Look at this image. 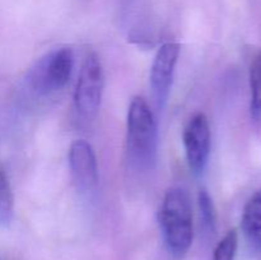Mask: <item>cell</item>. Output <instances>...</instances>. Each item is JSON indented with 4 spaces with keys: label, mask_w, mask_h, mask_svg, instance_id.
<instances>
[{
    "label": "cell",
    "mask_w": 261,
    "mask_h": 260,
    "mask_svg": "<svg viewBox=\"0 0 261 260\" xmlns=\"http://www.w3.org/2000/svg\"><path fill=\"white\" fill-rule=\"evenodd\" d=\"M126 144L129 160L137 170H154L158 157L157 122L149 105L143 97H134L129 105Z\"/></svg>",
    "instance_id": "cell-1"
},
{
    "label": "cell",
    "mask_w": 261,
    "mask_h": 260,
    "mask_svg": "<svg viewBox=\"0 0 261 260\" xmlns=\"http://www.w3.org/2000/svg\"><path fill=\"white\" fill-rule=\"evenodd\" d=\"M160 224L168 251L173 256L182 257L194 237L191 201L185 189H168L160 209Z\"/></svg>",
    "instance_id": "cell-2"
},
{
    "label": "cell",
    "mask_w": 261,
    "mask_h": 260,
    "mask_svg": "<svg viewBox=\"0 0 261 260\" xmlns=\"http://www.w3.org/2000/svg\"><path fill=\"white\" fill-rule=\"evenodd\" d=\"M103 86L105 75L101 60L97 54H87L74 91V105L81 116L91 119L98 112Z\"/></svg>",
    "instance_id": "cell-3"
},
{
    "label": "cell",
    "mask_w": 261,
    "mask_h": 260,
    "mask_svg": "<svg viewBox=\"0 0 261 260\" xmlns=\"http://www.w3.org/2000/svg\"><path fill=\"white\" fill-rule=\"evenodd\" d=\"M74 68V54L70 47H61L48 54L32 70L31 86L41 94L53 93L68 84Z\"/></svg>",
    "instance_id": "cell-4"
},
{
    "label": "cell",
    "mask_w": 261,
    "mask_h": 260,
    "mask_svg": "<svg viewBox=\"0 0 261 260\" xmlns=\"http://www.w3.org/2000/svg\"><path fill=\"white\" fill-rule=\"evenodd\" d=\"M180 55V45L167 41L158 48L150 68V88L158 110L165 109L172 88L176 64Z\"/></svg>",
    "instance_id": "cell-5"
},
{
    "label": "cell",
    "mask_w": 261,
    "mask_h": 260,
    "mask_svg": "<svg viewBox=\"0 0 261 260\" xmlns=\"http://www.w3.org/2000/svg\"><path fill=\"white\" fill-rule=\"evenodd\" d=\"M211 126L208 117L198 112L189 120L184 130V147L189 167L195 175H201L211 154Z\"/></svg>",
    "instance_id": "cell-6"
},
{
    "label": "cell",
    "mask_w": 261,
    "mask_h": 260,
    "mask_svg": "<svg viewBox=\"0 0 261 260\" xmlns=\"http://www.w3.org/2000/svg\"><path fill=\"white\" fill-rule=\"evenodd\" d=\"M69 168L76 189L82 193L94 191L98 184L96 153L87 140H74L69 148Z\"/></svg>",
    "instance_id": "cell-7"
},
{
    "label": "cell",
    "mask_w": 261,
    "mask_h": 260,
    "mask_svg": "<svg viewBox=\"0 0 261 260\" xmlns=\"http://www.w3.org/2000/svg\"><path fill=\"white\" fill-rule=\"evenodd\" d=\"M242 231L249 244L261 251V189L247 200L242 214Z\"/></svg>",
    "instance_id": "cell-8"
},
{
    "label": "cell",
    "mask_w": 261,
    "mask_h": 260,
    "mask_svg": "<svg viewBox=\"0 0 261 260\" xmlns=\"http://www.w3.org/2000/svg\"><path fill=\"white\" fill-rule=\"evenodd\" d=\"M14 218V195L9 176L0 165V227H9Z\"/></svg>",
    "instance_id": "cell-9"
},
{
    "label": "cell",
    "mask_w": 261,
    "mask_h": 260,
    "mask_svg": "<svg viewBox=\"0 0 261 260\" xmlns=\"http://www.w3.org/2000/svg\"><path fill=\"white\" fill-rule=\"evenodd\" d=\"M250 89H251V115L255 120L261 119V51L252 59L250 66Z\"/></svg>",
    "instance_id": "cell-10"
},
{
    "label": "cell",
    "mask_w": 261,
    "mask_h": 260,
    "mask_svg": "<svg viewBox=\"0 0 261 260\" xmlns=\"http://www.w3.org/2000/svg\"><path fill=\"white\" fill-rule=\"evenodd\" d=\"M199 211H200V219L204 229L208 233H214L217 227V212L214 206L213 199L206 189H201L198 195Z\"/></svg>",
    "instance_id": "cell-11"
},
{
    "label": "cell",
    "mask_w": 261,
    "mask_h": 260,
    "mask_svg": "<svg viewBox=\"0 0 261 260\" xmlns=\"http://www.w3.org/2000/svg\"><path fill=\"white\" fill-rule=\"evenodd\" d=\"M237 246H239V235L236 229H231L217 245L213 260H234Z\"/></svg>",
    "instance_id": "cell-12"
}]
</instances>
